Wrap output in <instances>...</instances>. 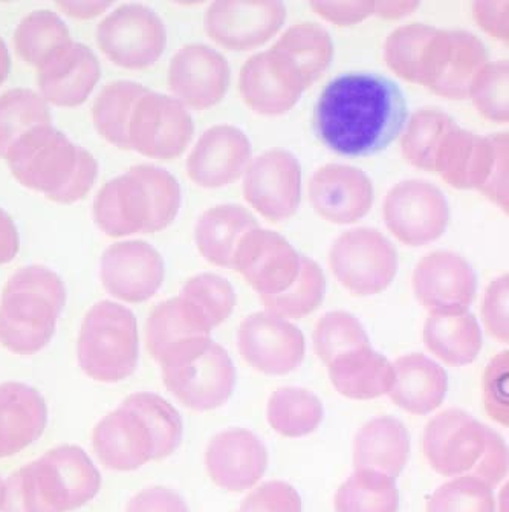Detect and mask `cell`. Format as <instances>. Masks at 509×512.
<instances>
[{
    "mask_svg": "<svg viewBox=\"0 0 509 512\" xmlns=\"http://www.w3.org/2000/svg\"><path fill=\"white\" fill-rule=\"evenodd\" d=\"M239 512H302V499L289 483L273 480L254 490Z\"/></svg>",
    "mask_w": 509,
    "mask_h": 512,
    "instance_id": "49",
    "label": "cell"
},
{
    "mask_svg": "<svg viewBox=\"0 0 509 512\" xmlns=\"http://www.w3.org/2000/svg\"><path fill=\"white\" fill-rule=\"evenodd\" d=\"M326 294V277L311 257L300 259V271L296 280L286 291L277 295L260 297L265 311L273 312L279 317L303 318L314 312L321 305Z\"/></svg>",
    "mask_w": 509,
    "mask_h": 512,
    "instance_id": "41",
    "label": "cell"
},
{
    "mask_svg": "<svg viewBox=\"0 0 509 512\" xmlns=\"http://www.w3.org/2000/svg\"><path fill=\"white\" fill-rule=\"evenodd\" d=\"M487 63V48L479 37L470 31L436 28L422 56L418 85L448 100H465L474 77Z\"/></svg>",
    "mask_w": 509,
    "mask_h": 512,
    "instance_id": "10",
    "label": "cell"
},
{
    "mask_svg": "<svg viewBox=\"0 0 509 512\" xmlns=\"http://www.w3.org/2000/svg\"><path fill=\"white\" fill-rule=\"evenodd\" d=\"M65 303V283L59 274L42 265L17 269L0 299V344L17 355L45 349L56 334Z\"/></svg>",
    "mask_w": 509,
    "mask_h": 512,
    "instance_id": "7",
    "label": "cell"
},
{
    "mask_svg": "<svg viewBox=\"0 0 509 512\" xmlns=\"http://www.w3.org/2000/svg\"><path fill=\"white\" fill-rule=\"evenodd\" d=\"M422 450L445 477H474L493 490L508 473V450L496 431L464 410L450 409L428 422Z\"/></svg>",
    "mask_w": 509,
    "mask_h": 512,
    "instance_id": "6",
    "label": "cell"
},
{
    "mask_svg": "<svg viewBox=\"0 0 509 512\" xmlns=\"http://www.w3.org/2000/svg\"><path fill=\"white\" fill-rule=\"evenodd\" d=\"M195 135L184 104L170 95L147 91L138 98L127 126L129 150L156 159L178 158Z\"/></svg>",
    "mask_w": 509,
    "mask_h": 512,
    "instance_id": "12",
    "label": "cell"
},
{
    "mask_svg": "<svg viewBox=\"0 0 509 512\" xmlns=\"http://www.w3.org/2000/svg\"><path fill=\"white\" fill-rule=\"evenodd\" d=\"M5 159L20 184L59 204L85 198L98 175L97 159L52 124L20 135Z\"/></svg>",
    "mask_w": 509,
    "mask_h": 512,
    "instance_id": "3",
    "label": "cell"
},
{
    "mask_svg": "<svg viewBox=\"0 0 509 512\" xmlns=\"http://www.w3.org/2000/svg\"><path fill=\"white\" fill-rule=\"evenodd\" d=\"M508 150V133L477 135L456 126L439 147L435 159L438 172L451 187L479 190L490 181L497 159Z\"/></svg>",
    "mask_w": 509,
    "mask_h": 512,
    "instance_id": "23",
    "label": "cell"
},
{
    "mask_svg": "<svg viewBox=\"0 0 509 512\" xmlns=\"http://www.w3.org/2000/svg\"><path fill=\"white\" fill-rule=\"evenodd\" d=\"M309 201L326 221L354 224L372 208V181L357 167L326 164L311 176Z\"/></svg>",
    "mask_w": 509,
    "mask_h": 512,
    "instance_id": "27",
    "label": "cell"
},
{
    "mask_svg": "<svg viewBox=\"0 0 509 512\" xmlns=\"http://www.w3.org/2000/svg\"><path fill=\"white\" fill-rule=\"evenodd\" d=\"M163 380L182 406L207 412L224 406L233 395L236 369L227 350L211 340L196 354L163 367Z\"/></svg>",
    "mask_w": 509,
    "mask_h": 512,
    "instance_id": "14",
    "label": "cell"
},
{
    "mask_svg": "<svg viewBox=\"0 0 509 512\" xmlns=\"http://www.w3.org/2000/svg\"><path fill=\"white\" fill-rule=\"evenodd\" d=\"M309 5L318 16L341 26L355 25L373 14V0H314Z\"/></svg>",
    "mask_w": 509,
    "mask_h": 512,
    "instance_id": "51",
    "label": "cell"
},
{
    "mask_svg": "<svg viewBox=\"0 0 509 512\" xmlns=\"http://www.w3.org/2000/svg\"><path fill=\"white\" fill-rule=\"evenodd\" d=\"M410 439L403 422L392 416L372 419L354 442L355 470H373L398 477L409 459Z\"/></svg>",
    "mask_w": 509,
    "mask_h": 512,
    "instance_id": "31",
    "label": "cell"
},
{
    "mask_svg": "<svg viewBox=\"0 0 509 512\" xmlns=\"http://www.w3.org/2000/svg\"><path fill=\"white\" fill-rule=\"evenodd\" d=\"M166 266L158 250L144 240H124L107 247L101 256L100 277L115 299L143 303L159 291Z\"/></svg>",
    "mask_w": 509,
    "mask_h": 512,
    "instance_id": "20",
    "label": "cell"
},
{
    "mask_svg": "<svg viewBox=\"0 0 509 512\" xmlns=\"http://www.w3.org/2000/svg\"><path fill=\"white\" fill-rule=\"evenodd\" d=\"M473 16L477 25L490 36L500 40L508 39V2L476 0L473 2Z\"/></svg>",
    "mask_w": 509,
    "mask_h": 512,
    "instance_id": "53",
    "label": "cell"
},
{
    "mask_svg": "<svg viewBox=\"0 0 509 512\" xmlns=\"http://www.w3.org/2000/svg\"><path fill=\"white\" fill-rule=\"evenodd\" d=\"M251 156L253 149L247 133L230 124H219L199 137L187 159V172L201 187H225L244 175Z\"/></svg>",
    "mask_w": 509,
    "mask_h": 512,
    "instance_id": "26",
    "label": "cell"
},
{
    "mask_svg": "<svg viewBox=\"0 0 509 512\" xmlns=\"http://www.w3.org/2000/svg\"><path fill=\"white\" fill-rule=\"evenodd\" d=\"M244 360L266 375H286L305 360V335L291 321L262 311L248 315L237 331Z\"/></svg>",
    "mask_w": 509,
    "mask_h": 512,
    "instance_id": "17",
    "label": "cell"
},
{
    "mask_svg": "<svg viewBox=\"0 0 509 512\" xmlns=\"http://www.w3.org/2000/svg\"><path fill=\"white\" fill-rule=\"evenodd\" d=\"M413 291L430 312L468 311L476 299L477 274L461 254L435 251L416 265Z\"/></svg>",
    "mask_w": 509,
    "mask_h": 512,
    "instance_id": "24",
    "label": "cell"
},
{
    "mask_svg": "<svg viewBox=\"0 0 509 512\" xmlns=\"http://www.w3.org/2000/svg\"><path fill=\"white\" fill-rule=\"evenodd\" d=\"M456 121L438 109H419L407 118L401 138V152L416 169L435 172V159L442 141Z\"/></svg>",
    "mask_w": 509,
    "mask_h": 512,
    "instance_id": "37",
    "label": "cell"
},
{
    "mask_svg": "<svg viewBox=\"0 0 509 512\" xmlns=\"http://www.w3.org/2000/svg\"><path fill=\"white\" fill-rule=\"evenodd\" d=\"M205 465L211 479L224 490H250L265 474L268 451L250 430L231 428L211 439Z\"/></svg>",
    "mask_w": 509,
    "mask_h": 512,
    "instance_id": "28",
    "label": "cell"
},
{
    "mask_svg": "<svg viewBox=\"0 0 509 512\" xmlns=\"http://www.w3.org/2000/svg\"><path fill=\"white\" fill-rule=\"evenodd\" d=\"M211 331L205 315L178 295L159 303L150 312L146 323L147 349L159 366H170L207 346Z\"/></svg>",
    "mask_w": 509,
    "mask_h": 512,
    "instance_id": "19",
    "label": "cell"
},
{
    "mask_svg": "<svg viewBox=\"0 0 509 512\" xmlns=\"http://www.w3.org/2000/svg\"><path fill=\"white\" fill-rule=\"evenodd\" d=\"M244 198L263 218L285 221L302 201V166L289 150H266L251 159L244 173Z\"/></svg>",
    "mask_w": 509,
    "mask_h": 512,
    "instance_id": "15",
    "label": "cell"
},
{
    "mask_svg": "<svg viewBox=\"0 0 509 512\" xmlns=\"http://www.w3.org/2000/svg\"><path fill=\"white\" fill-rule=\"evenodd\" d=\"M42 124H52L51 111L42 95L23 88L0 95V158H5L20 135Z\"/></svg>",
    "mask_w": 509,
    "mask_h": 512,
    "instance_id": "42",
    "label": "cell"
},
{
    "mask_svg": "<svg viewBox=\"0 0 509 512\" xmlns=\"http://www.w3.org/2000/svg\"><path fill=\"white\" fill-rule=\"evenodd\" d=\"M77 358L83 372L100 383H118L132 376L140 360L133 312L111 300L95 303L83 318Z\"/></svg>",
    "mask_w": 509,
    "mask_h": 512,
    "instance_id": "8",
    "label": "cell"
},
{
    "mask_svg": "<svg viewBox=\"0 0 509 512\" xmlns=\"http://www.w3.org/2000/svg\"><path fill=\"white\" fill-rule=\"evenodd\" d=\"M257 227L256 218L247 208L236 204L216 205L204 211L196 222V247L208 262L233 268L240 240Z\"/></svg>",
    "mask_w": 509,
    "mask_h": 512,
    "instance_id": "32",
    "label": "cell"
},
{
    "mask_svg": "<svg viewBox=\"0 0 509 512\" xmlns=\"http://www.w3.org/2000/svg\"><path fill=\"white\" fill-rule=\"evenodd\" d=\"M181 202V185L169 170L138 164L101 187L92 214L107 236L156 233L175 221Z\"/></svg>",
    "mask_w": 509,
    "mask_h": 512,
    "instance_id": "5",
    "label": "cell"
},
{
    "mask_svg": "<svg viewBox=\"0 0 509 512\" xmlns=\"http://www.w3.org/2000/svg\"><path fill=\"white\" fill-rule=\"evenodd\" d=\"M482 320L488 334L508 343V276L497 277L488 285L482 302Z\"/></svg>",
    "mask_w": 509,
    "mask_h": 512,
    "instance_id": "50",
    "label": "cell"
},
{
    "mask_svg": "<svg viewBox=\"0 0 509 512\" xmlns=\"http://www.w3.org/2000/svg\"><path fill=\"white\" fill-rule=\"evenodd\" d=\"M448 390L447 372L424 354H410L393 364V384L387 395L396 406L413 413L435 412Z\"/></svg>",
    "mask_w": 509,
    "mask_h": 512,
    "instance_id": "30",
    "label": "cell"
},
{
    "mask_svg": "<svg viewBox=\"0 0 509 512\" xmlns=\"http://www.w3.org/2000/svg\"><path fill=\"white\" fill-rule=\"evenodd\" d=\"M329 265L338 282L354 294H380L395 279L398 254L375 228H352L334 240Z\"/></svg>",
    "mask_w": 509,
    "mask_h": 512,
    "instance_id": "9",
    "label": "cell"
},
{
    "mask_svg": "<svg viewBox=\"0 0 509 512\" xmlns=\"http://www.w3.org/2000/svg\"><path fill=\"white\" fill-rule=\"evenodd\" d=\"M335 512H398L395 479L373 470H355L335 494Z\"/></svg>",
    "mask_w": 509,
    "mask_h": 512,
    "instance_id": "39",
    "label": "cell"
},
{
    "mask_svg": "<svg viewBox=\"0 0 509 512\" xmlns=\"http://www.w3.org/2000/svg\"><path fill=\"white\" fill-rule=\"evenodd\" d=\"M286 20L279 0H216L205 13L208 36L231 51H250L273 39Z\"/></svg>",
    "mask_w": 509,
    "mask_h": 512,
    "instance_id": "16",
    "label": "cell"
},
{
    "mask_svg": "<svg viewBox=\"0 0 509 512\" xmlns=\"http://www.w3.org/2000/svg\"><path fill=\"white\" fill-rule=\"evenodd\" d=\"M4 490H5V482L0 479V508H2V502H4Z\"/></svg>",
    "mask_w": 509,
    "mask_h": 512,
    "instance_id": "57",
    "label": "cell"
},
{
    "mask_svg": "<svg viewBox=\"0 0 509 512\" xmlns=\"http://www.w3.org/2000/svg\"><path fill=\"white\" fill-rule=\"evenodd\" d=\"M101 474L77 445H60L11 474L2 512H71L91 502Z\"/></svg>",
    "mask_w": 509,
    "mask_h": 512,
    "instance_id": "4",
    "label": "cell"
},
{
    "mask_svg": "<svg viewBox=\"0 0 509 512\" xmlns=\"http://www.w3.org/2000/svg\"><path fill=\"white\" fill-rule=\"evenodd\" d=\"M126 512H190L185 500L164 487L146 488L127 503Z\"/></svg>",
    "mask_w": 509,
    "mask_h": 512,
    "instance_id": "52",
    "label": "cell"
},
{
    "mask_svg": "<svg viewBox=\"0 0 509 512\" xmlns=\"http://www.w3.org/2000/svg\"><path fill=\"white\" fill-rule=\"evenodd\" d=\"M266 416L271 427L285 438H303L323 421V406L309 390L283 387L271 395Z\"/></svg>",
    "mask_w": 509,
    "mask_h": 512,
    "instance_id": "38",
    "label": "cell"
},
{
    "mask_svg": "<svg viewBox=\"0 0 509 512\" xmlns=\"http://www.w3.org/2000/svg\"><path fill=\"white\" fill-rule=\"evenodd\" d=\"M291 60L306 85L312 86L328 71L334 59V42L325 26L314 22L296 23L273 46Z\"/></svg>",
    "mask_w": 509,
    "mask_h": 512,
    "instance_id": "35",
    "label": "cell"
},
{
    "mask_svg": "<svg viewBox=\"0 0 509 512\" xmlns=\"http://www.w3.org/2000/svg\"><path fill=\"white\" fill-rule=\"evenodd\" d=\"M418 7L419 4L415 0H381L373 2V14L383 19H399L415 13Z\"/></svg>",
    "mask_w": 509,
    "mask_h": 512,
    "instance_id": "55",
    "label": "cell"
},
{
    "mask_svg": "<svg viewBox=\"0 0 509 512\" xmlns=\"http://www.w3.org/2000/svg\"><path fill=\"white\" fill-rule=\"evenodd\" d=\"M97 43L104 56L121 68H149L166 49V25L146 5H121L98 23Z\"/></svg>",
    "mask_w": 509,
    "mask_h": 512,
    "instance_id": "11",
    "label": "cell"
},
{
    "mask_svg": "<svg viewBox=\"0 0 509 512\" xmlns=\"http://www.w3.org/2000/svg\"><path fill=\"white\" fill-rule=\"evenodd\" d=\"M406 123L403 91L375 72L338 75L323 88L312 112L315 137L332 152L349 158L383 152Z\"/></svg>",
    "mask_w": 509,
    "mask_h": 512,
    "instance_id": "1",
    "label": "cell"
},
{
    "mask_svg": "<svg viewBox=\"0 0 509 512\" xmlns=\"http://www.w3.org/2000/svg\"><path fill=\"white\" fill-rule=\"evenodd\" d=\"M329 378L346 398L367 399L387 395L393 384V364L372 346L351 350L331 361Z\"/></svg>",
    "mask_w": 509,
    "mask_h": 512,
    "instance_id": "34",
    "label": "cell"
},
{
    "mask_svg": "<svg viewBox=\"0 0 509 512\" xmlns=\"http://www.w3.org/2000/svg\"><path fill=\"white\" fill-rule=\"evenodd\" d=\"M101 68L89 46L71 42L59 46L37 68V85L46 103L82 106L100 82Z\"/></svg>",
    "mask_w": 509,
    "mask_h": 512,
    "instance_id": "25",
    "label": "cell"
},
{
    "mask_svg": "<svg viewBox=\"0 0 509 512\" xmlns=\"http://www.w3.org/2000/svg\"><path fill=\"white\" fill-rule=\"evenodd\" d=\"M390 233L410 247L432 244L447 230L450 204L435 184L407 179L390 188L383 205Z\"/></svg>",
    "mask_w": 509,
    "mask_h": 512,
    "instance_id": "13",
    "label": "cell"
},
{
    "mask_svg": "<svg viewBox=\"0 0 509 512\" xmlns=\"http://www.w3.org/2000/svg\"><path fill=\"white\" fill-rule=\"evenodd\" d=\"M11 69V57L8 46L5 45L4 39L0 37V85L7 80Z\"/></svg>",
    "mask_w": 509,
    "mask_h": 512,
    "instance_id": "56",
    "label": "cell"
},
{
    "mask_svg": "<svg viewBox=\"0 0 509 512\" xmlns=\"http://www.w3.org/2000/svg\"><path fill=\"white\" fill-rule=\"evenodd\" d=\"M179 295L193 303L205 315L213 329L222 325L236 308V291L219 274L202 273L192 277L182 286Z\"/></svg>",
    "mask_w": 509,
    "mask_h": 512,
    "instance_id": "45",
    "label": "cell"
},
{
    "mask_svg": "<svg viewBox=\"0 0 509 512\" xmlns=\"http://www.w3.org/2000/svg\"><path fill=\"white\" fill-rule=\"evenodd\" d=\"M149 89L137 82L118 80L101 89L92 106V120L101 137L120 149L129 150L127 126L133 106Z\"/></svg>",
    "mask_w": 509,
    "mask_h": 512,
    "instance_id": "36",
    "label": "cell"
},
{
    "mask_svg": "<svg viewBox=\"0 0 509 512\" xmlns=\"http://www.w3.org/2000/svg\"><path fill=\"white\" fill-rule=\"evenodd\" d=\"M306 89L308 85L296 65L274 48L250 57L240 69V95L260 115L286 114Z\"/></svg>",
    "mask_w": 509,
    "mask_h": 512,
    "instance_id": "18",
    "label": "cell"
},
{
    "mask_svg": "<svg viewBox=\"0 0 509 512\" xmlns=\"http://www.w3.org/2000/svg\"><path fill=\"white\" fill-rule=\"evenodd\" d=\"M427 512H496L493 490L474 477H456L428 500Z\"/></svg>",
    "mask_w": 509,
    "mask_h": 512,
    "instance_id": "47",
    "label": "cell"
},
{
    "mask_svg": "<svg viewBox=\"0 0 509 512\" xmlns=\"http://www.w3.org/2000/svg\"><path fill=\"white\" fill-rule=\"evenodd\" d=\"M302 254L282 234L254 228L240 240L233 268L256 289L260 297L286 291L300 271Z\"/></svg>",
    "mask_w": 509,
    "mask_h": 512,
    "instance_id": "22",
    "label": "cell"
},
{
    "mask_svg": "<svg viewBox=\"0 0 509 512\" xmlns=\"http://www.w3.org/2000/svg\"><path fill=\"white\" fill-rule=\"evenodd\" d=\"M312 343L315 354L326 367L340 355L370 346L369 335L361 321L344 311L323 315L315 326Z\"/></svg>",
    "mask_w": 509,
    "mask_h": 512,
    "instance_id": "43",
    "label": "cell"
},
{
    "mask_svg": "<svg viewBox=\"0 0 509 512\" xmlns=\"http://www.w3.org/2000/svg\"><path fill=\"white\" fill-rule=\"evenodd\" d=\"M14 48L23 62L39 68L54 49L71 42V33L54 11L37 10L28 14L14 31Z\"/></svg>",
    "mask_w": 509,
    "mask_h": 512,
    "instance_id": "40",
    "label": "cell"
},
{
    "mask_svg": "<svg viewBox=\"0 0 509 512\" xmlns=\"http://www.w3.org/2000/svg\"><path fill=\"white\" fill-rule=\"evenodd\" d=\"M182 431L181 415L169 401L152 392L132 393L98 422L92 447L104 467L127 473L175 453Z\"/></svg>",
    "mask_w": 509,
    "mask_h": 512,
    "instance_id": "2",
    "label": "cell"
},
{
    "mask_svg": "<svg viewBox=\"0 0 509 512\" xmlns=\"http://www.w3.org/2000/svg\"><path fill=\"white\" fill-rule=\"evenodd\" d=\"M48 424V407L39 390L23 383L0 384V459L39 441Z\"/></svg>",
    "mask_w": 509,
    "mask_h": 512,
    "instance_id": "29",
    "label": "cell"
},
{
    "mask_svg": "<svg viewBox=\"0 0 509 512\" xmlns=\"http://www.w3.org/2000/svg\"><path fill=\"white\" fill-rule=\"evenodd\" d=\"M482 393L488 415L508 425V352H500L491 360L482 380Z\"/></svg>",
    "mask_w": 509,
    "mask_h": 512,
    "instance_id": "48",
    "label": "cell"
},
{
    "mask_svg": "<svg viewBox=\"0 0 509 512\" xmlns=\"http://www.w3.org/2000/svg\"><path fill=\"white\" fill-rule=\"evenodd\" d=\"M230 83V63L204 43L182 46L170 60V92L187 109L204 111L221 103Z\"/></svg>",
    "mask_w": 509,
    "mask_h": 512,
    "instance_id": "21",
    "label": "cell"
},
{
    "mask_svg": "<svg viewBox=\"0 0 509 512\" xmlns=\"http://www.w3.org/2000/svg\"><path fill=\"white\" fill-rule=\"evenodd\" d=\"M422 337L427 349L448 366H467L482 349V329L470 311L432 312Z\"/></svg>",
    "mask_w": 509,
    "mask_h": 512,
    "instance_id": "33",
    "label": "cell"
},
{
    "mask_svg": "<svg viewBox=\"0 0 509 512\" xmlns=\"http://www.w3.org/2000/svg\"><path fill=\"white\" fill-rule=\"evenodd\" d=\"M435 31V26L425 23H407L396 28L384 42L387 66L407 82L418 83L422 56Z\"/></svg>",
    "mask_w": 509,
    "mask_h": 512,
    "instance_id": "44",
    "label": "cell"
},
{
    "mask_svg": "<svg viewBox=\"0 0 509 512\" xmlns=\"http://www.w3.org/2000/svg\"><path fill=\"white\" fill-rule=\"evenodd\" d=\"M508 60L488 62L477 72L468 98L482 117L494 123H506L509 118Z\"/></svg>",
    "mask_w": 509,
    "mask_h": 512,
    "instance_id": "46",
    "label": "cell"
},
{
    "mask_svg": "<svg viewBox=\"0 0 509 512\" xmlns=\"http://www.w3.org/2000/svg\"><path fill=\"white\" fill-rule=\"evenodd\" d=\"M19 247L16 224L10 214L0 208V265L11 262L19 253Z\"/></svg>",
    "mask_w": 509,
    "mask_h": 512,
    "instance_id": "54",
    "label": "cell"
}]
</instances>
